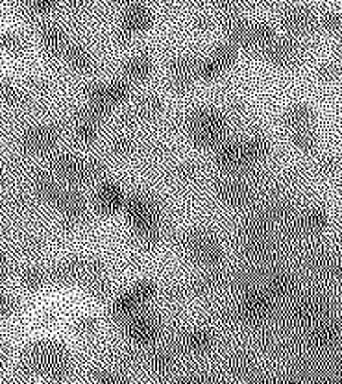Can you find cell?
Returning a JSON list of instances; mask_svg holds the SVG:
<instances>
[{"label": "cell", "instance_id": "obj_1", "mask_svg": "<svg viewBox=\"0 0 342 384\" xmlns=\"http://www.w3.org/2000/svg\"><path fill=\"white\" fill-rule=\"evenodd\" d=\"M57 0H31V4L36 6L37 10H50V8H54L56 6Z\"/></svg>", "mask_w": 342, "mask_h": 384}]
</instances>
